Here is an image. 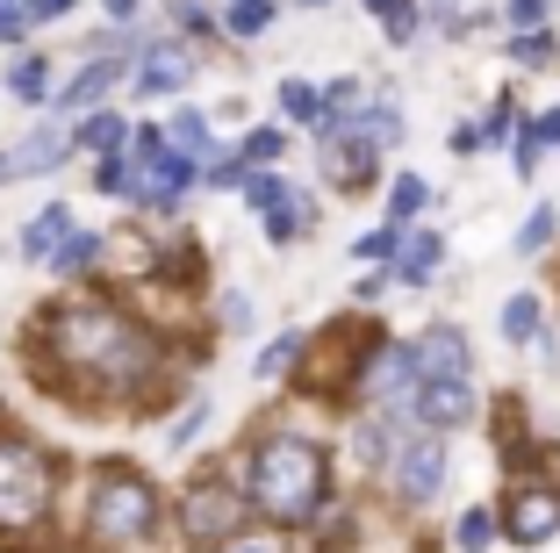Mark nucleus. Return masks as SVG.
<instances>
[{"mask_svg": "<svg viewBox=\"0 0 560 553\" xmlns=\"http://www.w3.org/2000/svg\"><path fill=\"white\" fill-rule=\"evenodd\" d=\"M30 353H36V375L80 410H144L173 375V345L137 310H122L116 295L36 310Z\"/></svg>", "mask_w": 560, "mask_h": 553, "instance_id": "f257e3e1", "label": "nucleus"}, {"mask_svg": "<svg viewBox=\"0 0 560 553\" xmlns=\"http://www.w3.org/2000/svg\"><path fill=\"white\" fill-rule=\"evenodd\" d=\"M237 482H245V504L259 525H280V532H310L330 504V446L310 439V431H259L252 453L237 460Z\"/></svg>", "mask_w": 560, "mask_h": 553, "instance_id": "f03ea898", "label": "nucleus"}, {"mask_svg": "<svg viewBox=\"0 0 560 553\" xmlns=\"http://www.w3.org/2000/svg\"><path fill=\"white\" fill-rule=\"evenodd\" d=\"M58 518V453L22 424H0V546H36Z\"/></svg>", "mask_w": 560, "mask_h": 553, "instance_id": "7ed1b4c3", "label": "nucleus"}, {"mask_svg": "<svg viewBox=\"0 0 560 553\" xmlns=\"http://www.w3.org/2000/svg\"><path fill=\"white\" fill-rule=\"evenodd\" d=\"M159 518H165V496L144 468L116 460V468H94V488H86V539L108 553H130V546H151L159 539Z\"/></svg>", "mask_w": 560, "mask_h": 553, "instance_id": "20e7f679", "label": "nucleus"}, {"mask_svg": "<svg viewBox=\"0 0 560 553\" xmlns=\"http://www.w3.org/2000/svg\"><path fill=\"white\" fill-rule=\"evenodd\" d=\"M173 525H180V539L195 553H231L237 539H245L252 525V504H245V482L223 468L195 474V482L180 488V504H173Z\"/></svg>", "mask_w": 560, "mask_h": 553, "instance_id": "39448f33", "label": "nucleus"}, {"mask_svg": "<svg viewBox=\"0 0 560 553\" xmlns=\"http://www.w3.org/2000/svg\"><path fill=\"white\" fill-rule=\"evenodd\" d=\"M445 474H453L445 431H424V424H410V431L396 439V453H388V468H381V482H388V496H396L402 510H424V504H439Z\"/></svg>", "mask_w": 560, "mask_h": 553, "instance_id": "423d86ee", "label": "nucleus"}, {"mask_svg": "<svg viewBox=\"0 0 560 553\" xmlns=\"http://www.w3.org/2000/svg\"><path fill=\"white\" fill-rule=\"evenodd\" d=\"M310 145H316V180H324L330 195H366L381 180V145L360 137L352 115H324V130H316Z\"/></svg>", "mask_w": 560, "mask_h": 553, "instance_id": "0eeeda50", "label": "nucleus"}, {"mask_svg": "<svg viewBox=\"0 0 560 553\" xmlns=\"http://www.w3.org/2000/svg\"><path fill=\"white\" fill-rule=\"evenodd\" d=\"M195 72H201V44H187L173 30H151L144 50L130 58V94L137 101H173V94L195 87Z\"/></svg>", "mask_w": 560, "mask_h": 553, "instance_id": "6e6552de", "label": "nucleus"}, {"mask_svg": "<svg viewBox=\"0 0 560 553\" xmlns=\"http://www.w3.org/2000/svg\"><path fill=\"white\" fill-rule=\"evenodd\" d=\"M495 532L511 539V546H546V539H560V482L517 474V482L503 488V504H495Z\"/></svg>", "mask_w": 560, "mask_h": 553, "instance_id": "1a4fd4ad", "label": "nucleus"}, {"mask_svg": "<svg viewBox=\"0 0 560 553\" xmlns=\"http://www.w3.org/2000/svg\"><path fill=\"white\" fill-rule=\"evenodd\" d=\"M116 87H130V58H122V50H94L72 80H58L50 115H86V108H101V101L116 94Z\"/></svg>", "mask_w": 560, "mask_h": 553, "instance_id": "9d476101", "label": "nucleus"}, {"mask_svg": "<svg viewBox=\"0 0 560 553\" xmlns=\"http://www.w3.org/2000/svg\"><path fill=\"white\" fill-rule=\"evenodd\" d=\"M410 417L424 431H467L481 417V395H475V375H453V381H424L410 403Z\"/></svg>", "mask_w": 560, "mask_h": 553, "instance_id": "9b49d317", "label": "nucleus"}, {"mask_svg": "<svg viewBox=\"0 0 560 553\" xmlns=\"http://www.w3.org/2000/svg\"><path fill=\"white\" fill-rule=\"evenodd\" d=\"M410 359H417V381H453V375H475V345H467L460 324H424L410 338Z\"/></svg>", "mask_w": 560, "mask_h": 553, "instance_id": "f8f14e48", "label": "nucleus"}, {"mask_svg": "<svg viewBox=\"0 0 560 553\" xmlns=\"http://www.w3.org/2000/svg\"><path fill=\"white\" fill-rule=\"evenodd\" d=\"M72 159V123L66 115H50V123H36L30 137H22L15 151H8V173L30 180V173H58V165Z\"/></svg>", "mask_w": 560, "mask_h": 553, "instance_id": "ddd939ff", "label": "nucleus"}, {"mask_svg": "<svg viewBox=\"0 0 560 553\" xmlns=\"http://www.w3.org/2000/svg\"><path fill=\"white\" fill-rule=\"evenodd\" d=\"M72 201H44V209L30 216V223H22V238H15V260H30V266H44L50 252H58V244L72 238Z\"/></svg>", "mask_w": 560, "mask_h": 553, "instance_id": "4468645a", "label": "nucleus"}, {"mask_svg": "<svg viewBox=\"0 0 560 553\" xmlns=\"http://www.w3.org/2000/svg\"><path fill=\"white\" fill-rule=\"evenodd\" d=\"M72 151H86V159H101V151H130V115L122 108H86L80 123H72Z\"/></svg>", "mask_w": 560, "mask_h": 553, "instance_id": "2eb2a0df", "label": "nucleus"}, {"mask_svg": "<svg viewBox=\"0 0 560 553\" xmlns=\"http://www.w3.org/2000/svg\"><path fill=\"white\" fill-rule=\"evenodd\" d=\"M108 244H116V238H101V230H72V238L44 260L50 280H86V274H101V266H108Z\"/></svg>", "mask_w": 560, "mask_h": 553, "instance_id": "dca6fc26", "label": "nucleus"}, {"mask_svg": "<svg viewBox=\"0 0 560 553\" xmlns=\"http://www.w3.org/2000/svg\"><path fill=\"white\" fill-rule=\"evenodd\" d=\"M273 108H280V123H288V130H302V137H316L324 130V87H310V80H288V72H280V87H273Z\"/></svg>", "mask_w": 560, "mask_h": 553, "instance_id": "f3484780", "label": "nucleus"}, {"mask_svg": "<svg viewBox=\"0 0 560 553\" xmlns=\"http://www.w3.org/2000/svg\"><path fill=\"white\" fill-rule=\"evenodd\" d=\"M151 274H159L165 288H195L201 280V238L195 230H173V238L151 252Z\"/></svg>", "mask_w": 560, "mask_h": 553, "instance_id": "a211bd4d", "label": "nucleus"}, {"mask_svg": "<svg viewBox=\"0 0 560 553\" xmlns=\"http://www.w3.org/2000/svg\"><path fill=\"white\" fill-rule=\"evenodd\" d=\"M259 223H266V244H302V238L316 230V201L302 195V187H288V195H280L273 209L259 216Z\"/></svg>", "mask_w": 560, "mask_h": 553, "instance_id": "6ab92c4d", "label": "nucleus"}, {"mask_svg": "<svg viewBox=\"0 0 560 553\" xmlns=\"http://www.w3.org/2000/svg\"><path fill=\"white\" fill-rule=\"evenodd\" d=\"M8 94L30 101V108H50V94H58V66H50L44 50H22L15 66H8Z\"/></svg>", "mask_w": 560, "mask_h": 553, "instance_id": "aec40b11", "label": "nucleus"}, {"mask_svg": "<svg viewBox=\"0 0 560 553\" xmlns=\"http://www.w3.org/2000/svg\"><path fill=\"white\" fill-rule=\"evenodd\" d=\"M439 266H445V238L410 223V244H402V260H396V288H424Z\"/></svg>", "mask_w": 560, "mask_h": 553, "instance_id": "412c9836", "label": "nucleus"}, {"mask_svg": "<svg viewBox=\"0 0 560 553\" xmlns=\"http://www.w3.org/2000/svg\"><path fill=\"white\" fill-rule=\"evenodd\" d=\"M302 353H310V331H280V338H266L259 359H252V381H295Z\"/></svg>", "mask_w": 560, "mask_h": 553, "instance_id": "4be33fe9", "label": "nucleus"}, {"mask_svg": "<svg viewBox=\"0 0 560 553\" xmlns=\"http://www.w3.org/2000/svg\"><path fill=\"white\" fill-rule=\"evenodd\" d=\"M165 137H173L187 159H201V165L223 159V145H215V123H209L201 108H173V115H165Z\"/></svg>", "mask_w": 560, "mask_h": 553, "instance_id": "5701e85b", "label": "nucleus"}, {"mask_svg": "<svg viewBox=\"0 0 560 553\" xmlns=\"http://www.w3.org/2000/svg\"><path fill=\"white\" fill-rule=\"evenodd\" d=\"M165 30L173 36H187V44H223V15H215L209 0H165Z\"/></svg>", "mask_w": 560, "mask_h": 553, "instance_id": "b1692460", "label": "nucleus"}, {"mask_svg": "<svg viewBox=\"0 0 560 553\" xmlns=\"http://www.w3.org/2000/svg\"><path fill=\"white\" fill-rule=\"evenodd\" d=\"M366 15L381 22V36H388L396 50H410L417 36L431 30V22H424V0H366Z\"/></svg>", "mask_w": 560, "mask_h": 553, "instance_id": "393cba45", "label": "nucleus"}, {"mask_svg": "<svg viewBox=\"0 0 560 553\" xmlns=\"http://www.w3.org/2000/svg\"><path fill=\"white\" fill-rule=\"evenodd\" d=\"M215 15H223V36H231V44H259L280 22V0H223Z\"/></svg>", "mask_w": 560, "mask_h": 553, "instance_id": "a878e982", "label": "nucleus"}, {"mask_svg": "<svg viewBox=\"0 0 560 553\" xmlns=\"http://www.w3.org/2000/svg\"><path fill=\"white\" fill-rule=\"evenodd\" d=\"M539 324H546V302H539L532 288L503 295V310H495V331H503V345H532V338H539Z\"/></svg>", "mask_w": 560, "mask_h": 553, "instance_id": "bb28decb", "label": "nucleus"}, {"mask_svg": "<svg viewBox=\"0 0 560 553\" xmlns=\"http://www.w3.org/2000/svg\"><path fill=\"white\" fill-rule=\"evenodd\" d=\"M525 123H532V115H525V101H517L511 87H503V94H495V108L481 115V151H511L517 137H525Z\"/></svg>", "mask_w": 560, "mask_h": 553, "instance_id": "cd10ccee", "label": "nucleus"}, {"mask_svg": "<svg viewBox=\"0 0 560 553\" xmlns=\"http://www.w3.org/2000/svg\"><path fill=\"white\" fill-rule=\"evenodd\" d=\"M352 123H360V137H374L381 151H388V145H402V137H410V130H402V101H388V94H366Z\"/></svg>", "mask_w": 560, "mask_h": 553, "instance_id": "c85d7f7f", "label": "nucleus"}, {"mask_svg": "<svg viewBox=\"0 0 560 553\" xmlns=\"http://www.w3.org/2000/svg\"><path fill=\"white\" fill-rule=\"evenodd\" d=\"M288 145H295V130H280V123H252V130L237 137V159L259 173V165H280V159H288Z\"/></svg>", "mask_w": 560, "mask_h": 553, "instance_id": "c756f323", "label": "nucleus"}, {"mask_svg": "<svg viewBox=\"0 0 560 553\" xmlns=\"http://www.w3.org/2000/svg\"><path fill=\"white\" fill-rule=\"evenodd\" d=\"M94 195L101 201H137V165H130V151H101V159H94Z\"/></svg>", "mask_w": 560, "mask_h": 553, "instance_id": "7c9ffc66", "label": "nucleus"}, {"mask_svg": "<svg viewBox=\"0 0 560 553\" xmlns=\"http://www.w3.org/2000/svg\"><path fill=\"white\" fill-rule=\"evenodd\" d=\"M503 50H511L517 72H539V66H553V58H560V36L553 30H511V36H503Z\"/></svg>", "mask_w": 560, "mask_h": 553, "instance_id": "2f4dec72", "label": "nucleus"}, {"mask_svg": "<svg viewBox=\"0 0 560 553\" xmlns=\"http://www.w3.org/2000/svg\"><path fill=\"white\" fill-rule=\"evenodd\" d=\"M424 209H431V180L424 173H396V187H388V223L410 230Z\"/></svg>", "mask_w": 560, "mask_h": 553, "instance_id": "473e14b6", "label": "nucleus"}, {"mask_svg": "<svg viewBox=\"0 0 560 553\" xmlns=\"http://www.w3.org/2000/svg\"><path fill=\"white\" fill-rule=\"evenodd\" d=\"M402 244H410V230H402V223H381V230H366V238H352V260H360V266H396Z\"/></svg>", "mask_w": 560, "mask_h": 553, "instance_id": "72a5a7b5", "label": "nucleus"}, {"mask_svg": "<svg viewBox=\"0 0 560 553\" xmlns=\"http://www.w3.org/2000/svg\"><path fill=\"white\" fill-rule=\"evenodd\" d=\"M495 539H503V532H495V510L489 504L460 510V525H453V546H460V553H489Z\"/></svg>", "mask_w": 560, "mask_h": 553, "instance_id": "f704fd0d", "label": "nucleus"}, {"mask_svg": "<svg viewBox=\"0 0 560 553\" xmlns=\"http://www.w3.org/2000/svg\"><path fill=\"white\" fill-rule=\"evenodd\" d=\"M495 22L511 30H553V0H495Z\"/></svg>", "mask_w": 560, "mask_h": 553, "instance_id": "c9c22d12", "label": "nucleus"}, {"mask_svg": "<svg viewBox=\"0 0 560 553\" xmlns=\"http://www.w3.org/2000/svg\"><path fill=\"white\" fill-rule=\"evenodd\" d=\"M553 230H560V209H532L525 223H517V238H511V252H525V260H539L546 244H553Z\"/></svg>", "mask_w": 560, "mask_h": 553, "instance_id": "e433bc0d", "label": "nucleus"}, {"mask_svg": "<svg viewBox=\"0 0 560 553\" xmlns=\"http://www.w3.org/2000/svg\"><path fill=\"white\" fill-rule=\"evenodd\" d=\"M374 94L366 80H352V72H338V80H324V108L330 115H360V101Z\"/></svg>", "mask_w": 560, "mask_h": 553, "instance_id": "4c0bfd02", "label": "nucleus"}, {"mask_svg": "<svg viewBox=\"0 0 560 553\" xmlns=\"http://www.w3.org/2000/svg\"><path fill=\"white\" fill-rule=\"evenodd\" d=\"M209 417H215L209 403H187V410H180V424H173V431H165V453H187V446H195L201 431H209Z\"/></svg>", "mask_w": 560, "mask_h": 553, "instance_id": "58836bf2", "label": "nucleus"}, {"mask_svg": "<svg viewBox=\"0 0 560 553\" xmlns=\"http://www.w3.org/2000/svg\"><path fill=\"white\" fill-rule=\"evenodd\" d=\"M30 36H36V22H30V8H22V0H15V8H0V50H22Z\"/></svg>", "mask_w": 560, "mask_h": 553, "instance_id": "ea45409f", "label": "nucleus"}, {"mask_svg": "<svg viewBox=\"0 0 560 553\" xmlns=\"http://www.w3.org/2000/svg\"><path fill=\"white\" fill-rule=\"evenodd\" d=\"M215 324H223V331H252V295L231 288L223 302H215Z\"/></svg>", "mask_w": 560, "mask_h": 553, "instance_id": "a19ab883", "label": "nucleus"}, {"mask_svg": "<svg viewBox=\"0 0 560 553\" xmlns=\"http://www.w3.org/2000/svg\"><path fill=\"white\" fill-rule=\"evenodd\" d=\"M525 137H532L539 151H560V108H539V115L525 123Z\"/></svg>", "mask_w": 560, "mask_h": 553, "instance_id": "79ce46f5", "label": "nucleus"}, {"mask_svg": "<svg viewBox=\"0 0 560 553\" xmlns=\"http://www.w3.org/2000/svg\"><path fill=\"white\" fill-rule=\"evenodd\" d=\"M445 151H453V159H475L481 151V123H453V130H445Z\"/></svg>", "mask_w": 560, "mask_h": 553, "instance_id": "37998d69", "label": "nucleus"}, {"mask_svg": "<svg viewBox=\"0 0 560 553\" xmlns=\"http://www.w3.org/2000/svg\"><path fill=\"white\" fill-rule=\"evenodd\" d=\"M22 8H30V22H36V30H50V22H66L72 8H80V0H22Z\"/></svg>", "mask_w": 560, "mask_h": 553, "instance_id": "c03bdc74", "label": "nucleus"}, {"mask_svg": "<svg viewBox=\"0 0 560 553\" xmlns=\"http://www.w3.org/2000/svg\"><path fill=\"white\" fill-rule=\"evenodd\" d=\"M539 159H546V151L532 145V137H517V145H511V165H517L525 180H539Z\"/></svg>", "mask_w": 560, "mask_h": 553, "instance_id": "a18cd8bd", "label": "nucleus"}, {"mask_svg": "<svg viewBox=\"0 0 560 553\" xmlns=\"http://www.w3.org/2000/svg\"><path fill=\"white\" fill-rule=\"evenodd\" d=\"M101 15L122 30V22H144V0H101Z\"/></svg>", "mask_w": 560, "mask_h": 553, "instance_id": "49530a36", "label": "nucleus"}, {"mask_svg": "<svg viewBox=\"0 0 560 553\" xmlns=\"http://www.w3.org/2000/svg\"><path fill=\"white\" fill-rule=\"evenodd\" d=\"M288 8H310V15H316V8H338V0H288Z\"/></svg>", "mask_w": 560, "mask_h": 553, "instance_id": "de8ad7c7", "label": "nucleus"}, {"mask_svg": "<svg viewBox=\"0 0 560 553\" xmlns=\"http://www.w3.org/2000/svg\"><path fill=\"white\" fill-rule=\"evenodd\" d=\"M0 180H15V173H8V151H0Z\"/></svg>", "mask_w": 560, "mask_h": 553, "instance_id": "09e8293b", "label": "nucleus"}, {"mask_svg": "<svg viewBox=\"0 0 560 553\" xmlns=\"http://www.w3.org/2000/svg\"><path fill=\"white\" fill-rule=\"evenodd\" d=\"M231 553H266V546H231Z\"/></svg>", "mask_w": 560, "mask_h": 553, "instance_id": "8fccbe9b", "label": "nucleus"}, {"mask_svg": "<svg viewBox=\"0 0 560 553\" xmlns=\"http://www.w3.org/2000/svg\"><path fill=\"white\" fill-rule=\"evenodd\" d=\"M0 8H15V0H0Z\"/></svg>", "mask_w": 560, "mask_h": 553, "instance_id": "3c124183", "label": "nucleus"}]
</instances>
